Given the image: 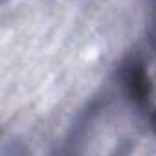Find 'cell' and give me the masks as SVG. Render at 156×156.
Here are the masks:
<instances>
[{
	"instance_id": "cell-2",
	"label": "cell",
	"mask_w": 156,
	"mask_h": 156,
	"mask_svg": "<svg viewBox=\"0 0 156 156\" xmlns=\"http://www.w3.org/2000/svg\"><path fill=\"white\" fill-rule=\"evenodd\" d=\"M2 2H4V4H6V2H8V0H2Z\"/></svg>"
},
{
	"instance_id": "cell-1",
	"label": "cell",
	"mask_w": 156,
	"mask_h": 156,
	"mask_svg": "<svg viewBox=\"0 0 156 156\" xmlns=\"http://www.w3.org/2000/svg\"><path fill=\"white\" fill-rule=\"evenodd\" d=\"M147 41L152 51H156V0H149V28Z\"/></svg>"
}]
</instances>
